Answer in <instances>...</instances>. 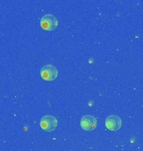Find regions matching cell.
Segmentation results:
<instances>
[{"instance_id": "1", "label": "cell", "mask_w": 143, "mask_h": 151, "mask_svg": "<svg viewBox=\"0 0 143 151\" xmlns=\"http://www.w3.org/2000/svg\"><path fill=\"white\" fill-rule=\"evenodd\" d=\"M40 25L42 29L47 31H52L58 26V19L53 14H45L40 19Z\"/></svg>"}, {"instance_id": "2", "label": "cell", "mask_w": 143, "mask_h": 151, "mask_svg": "<svg viewBox=\"0 0 143 151\" xmlns=\"http://www.w3.org/2000/svg\"><path fill=\"white\" fill-rule=\"evenodd\" d=\"M39 125L43 130L46 132H52L57 128L58 121L57 119L52 115H46L41 119Z\"/></svg>"}, {"instance_id": "3", "label": "cell", "mask_w": 143, "mask_h": 151, "mask_svg": "<svg viewBox=\"0 0 143 151\" xmlns=\"http://www.w3.org/2000/svg\"><path fill=\"white\" fill-rule=\"evenodd\" d=\"M40 76L44 81H52L58 76V70L53 65H45L40 70Z\"/></svg>"}, {"instance_id": "4", "label": "cell", "mask_w": 143, "mask_h": 151, "mask_svg": "<svg viewBox=\"0 0 143 151\" xmlns=\"http://www.w3.org/2000/svg\"><path fill=\"white\" fill-rule=\"evenodd\" d=\"M97 126V119L92 115H85L80 119V127L85 131H92Z\"/></svg>"}, {"instance_id": "5", "label": "cell", "mask_w": 143, "mask_h": 151, "mask_svg": "<svg viewBox=\"0 0 143 151\" xmlns=\"http://www.w3.org/2000/svg\"><path fill=\"white\" fill-rule=\"evenodd\" d=\"M122 119L117 115H110L106 119V129L110 131H117L122 128Z\"/></svg>"}]
</instances>
